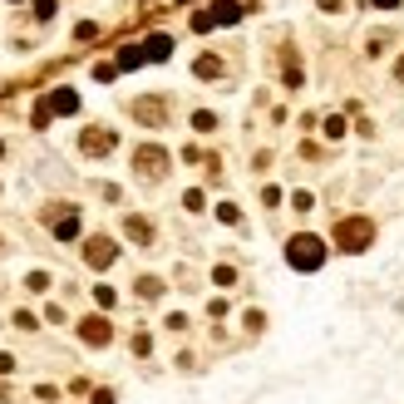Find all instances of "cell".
Here are the masks:
<instances>
[{"mask_svg": "<svg viewBox=\"0 0 404 404\" xmlns=\"http://www.w3.org/2000/svg\"><path fill=\"white\" fill-rule=\"evenodd\" d=\"M399 79H404V60H399Z\"/></svg>", "mask_w": 404, "mask_h": 404, "instance_id": "obj_9", "label": "cell"}, {"mask_svg": "<svg viewBox=\"0 0 404 404\" xmlns=\"http://www.w3.org/2000/svg\"><path fill=\"white\" fill-rule=\"evenodd\" d=\"M321 6H325V10H335V6H345V0H321Z\"/></svg>", "mask_w": 404, "mask_h": 404, "instance_id": "obj_7", "label": "cell"}, {"mask_svg": "<svg viewBox=\"0 0 404 404\" xmlns=\"http://www.w3.org/2000/svg\"><path fill=\"white\" fill-rule=\"evenodd\" d=\"M286 257H291V266H306V271H311V266H321V257H325V252H321V242H316V237H296Z\"/></svg>", "mask_w": 404, "mask_h": 404, "instance_id": "obj_1", "label": "cell"}, {"mask_svg": "<svg viewBox=\"0 0 404 404\" xmlns=\"http://www.w3.org/2000/svg\"><path fill=\"white\" fill-rule=\"evenodd\" d=\"M84 340H94V345H108V321H84Z\"/></svg>", "mask_w": 404, "mask_h": 404, "instance_id": "obj_4", "label": "cell"}, {"mask_svg": "<svg viewBox=\"0 0 404 404\" xmlns=\"http://www.w3.org/2000/svg\"><path fill=\"white\" fill-rule=\"evenodd\" d=\"M54 108H60V113H74V94H54Z\"/></svg>", "mask_w": 404, "mask_h": 404, "instance_id": "obj_6", "label": "cell"}, {"mask_svg": "<svg viewBox=\"0 0 404 404\" xmlns=\"http://www.w3.org/2000/svg\"><path fill=\"white\" fill-rule=\"evenodd\" d=\"M84 148L89 153H108L113 148V134H84Z\"/></svg>", "mask_w": 404, "mask_h": 404, "instance_id": "obj_5", "label": "cell"}, {"mask_svg": "<svg viewBox=\"0 0 404 404\" xmlns=\"http://www.w3.org/2000/svg\"><path fill=\"white\" fill-rule=\"evenodd\" d=\"M89 261H94V266H108V261H113V242L94 237V242H89Z\"/></svg>", "mask_w": 404, "mask_h": 404, "instance_id": "obj_3", "label": "cell"}, {"mask_svg": "<svg viewBox=\"0 0 404 404\" xmlns=\"http://www.w3.org/2000/svg\"><path fill=\"white\" fill-rule=\"evenodd\" d=\"M375 6H394V0H375Z\"/></svg>", "mask_w": 404, "mask_h": 404, "instance_id": "obj_8", "label": "cell"}, {"mask_svg": "<svg viewBox=\"0 0 404 404\" xmlns=\"http://www.w3.org/2000/svg\"><path fill=\"white\" fill-rule=\"evenodd\" d=\"M134 163H138V168L148 172V178H158V172H163V163H168V158H163V148H138V158H134Z\"/></svg>", "mask_w": 404, "mask_h": 404, "instance_id": "obj_2", "label": "cell"}]
</instances>
